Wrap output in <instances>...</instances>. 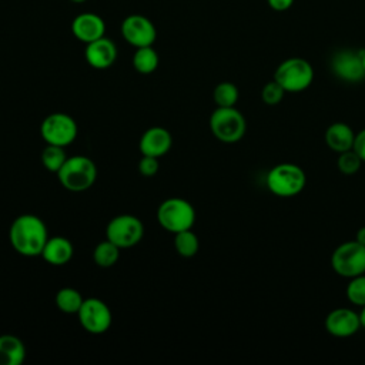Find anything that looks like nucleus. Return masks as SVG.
Here are the masks:
<instances>
[{"label": "nucleus", "instance_id": "nucleus-1", "mask_svg": "<svg viewBox=\"0 0 365 365\" xmlns=\"http://www.w3.org/2000/svg\"><path fill=\"white\" fill-rule=\"evenodd\" d=\"M9 237L14 251L24 257L41 255L48 240L46 224L40 217L33 214L19 215L11 222Z\"/></svg>", "mask_w": 365, "mask_h": 365}, {"label": "nucleus", "instance_id": "nucleus-2", "mask_svg": "<svg viewBox=\"0 0 365 365\" xmlns=\"http://www.w3.org/2000/svg\"><path fill=\"white\" fill-rule=\"evenodd\" d=\"M265 184L271 194L281 198H291L305 188L307 175L299 165L294 163H281L268 171Z\"/></svg>", "mask_w": 365, "mask_h": 365}, {"label": "nucleus", "instance_id": "nucleus-3", "mask_svg": "<svg viewBox=\"0 0 365 365\" xmlns=\"http://www.w3.org/2000/svg\"><path fill=\"white\" fill-rule=\"evenodd\" d=\"M60 184L68 191H84L90 188L97 178V167L86 155L67 157L61 168L56 173Z\"/></svg>", "mask_w": 365, "mask_h": 365}, {"label": "nucleus", "instance_id": "nucleus-4", "mask_svg": "<svg viewBox=\"0 0 365 365\" xmlns=\"http://www.w3.org/2000/svg\"><path fill=\"white\" fill-rule=\"evenodd\" d=\"M274 80L281 84L285 93H301L312 84L314 68L302 57H289L275 68Z\"/></svg>", "mask_w": 365, "mask_h": 365}, {"label": "nucleus", "instance_id": "nucleus-5", "mask_svg": "<svg viewBox=\"0 0 365 365\" xmlns=\"http://www.w3.org/2000/svg\"><path fill=\"white\" fill-rule=\"evenodd\" d=\"M210 128L217 140L232 144L244 137L247 121L235 107H217L210 117Z\"/></svg>", "mask_w": 365, "mask_h": 365}, {"label": "nucleus", "instance_id": "nucleus-6", "mask_svg": "<svg viewBox=\"0 0 365 365\" xmlns=\"http://www.w3.org/2000/svg\"><path fill=\"white\" fill-rule=\"evenodd\" d=\"M157 220L164 230L175 234L194 225L195 210L187 200L173 197L160 204Z\"/></svg>", "mask_w": 365, "mask_h": 365}, {"label": "nucleus", "instance_id": "nucleus-7", "mask_svg": "<svg viewBox=\"0 0 365 365\" xmlns=\"http://www.w3.org/2000/svg\"><path fill=\"white\" fill-rule=\"evenodd\" d=\"M331 267L342 278L365 274V245L356 240L339 244L331 255Z\"/></svg>", "mask_w": 365, "mask_h": 365}, {"label": "nucleus", "instance_id": "nucleus-8", "mask_svg": "<svg viewBox=\"0 0 365 365\" xmlns=\"http://www.w3.org/2000/svg\"><path fill=\"white\" fill-rule=\"evenodd\" d=\"M144 235V224L131 214L115 215L106 228V237L120 248H130L138 244Z\"/></svg>", "mask_w": 365, "mask_h": 365}, {"label": "nucleus", "instance_id": "nucleus-9", "mask_svg": "<svg viewBox=\"0 0 365 365\" xmlns=\"http://www.w3.org/2000/svg\"><path fill=\"white\" fill-rule=\"evenodd\" d=\"M40 133L47 144L66 147L77 137V123L68 114L53 113L43 120Z\"/></svg>", "mask_w": 365, "mask_h": 365}, {"label": "nucleus", "instance_id": "nucleus-10", "mask_svg": "<svg viewBox=\"0 0 365 365\" xmlns=\"http://www.w3.org/2000/svg\"><path fill=\"white\" fill-rule=\"evenodd\" d=\"M77 315L81 327L90 334L107 332L113 321V315L108 305L98 298L84 299Z\"/></svg>", "mask_w": 365, "mask_h": 365}, {"label": "nucleus", "instance_id": "nucleus-11", "mask_svg": "<svg viewBox=\"0 0 365 365\" xmlns=\"http://www.w3.org/2000/svg\"><path fill=\"white\" fill-rule=\"evenodd\" d=\"M123 38L133 47L153 46L157 38L154 23L143 14H130L121 21Z\"/></svg>", "mask_w": 365, "mask_h": 365}, {"label": "nucleus", "instance_id": "nucleus-12", "mask_svg": "<svg viewBox=\"0 0 365 365\" xmlns=\"http://www.w3.org/2000/svg\"><path fill=\"white\" fill-rule=\"evenodd\" d=\"M331 70L338 78L346 83H359L365 78L361 51L349 48L336 51L331 58Z\"/></svg>", "mask_w": 365, "mask_h": 365}, {"label": "nucleus", "instance_id": "nucleus-13", "mask_svg": "<svg viewBox=\"0 0 365 365\" xmlns=\"http://www.w3.org/2000/svg\"><path fill=\"white\" fill-rule=\"evenodd\" d=\"M325 329L335 338H348L358 332L361 325L359 312L351 308H335L325 317Z\"/></svg>", "mask_w": 365, "mask_h": 365}, {"label": "nucleus", "instance_id": "nucleus-14", "mask_svg": "<svg viewBox=\"0 0 365 365\" xmlns=\"http://www.w3.org/2000/svg\"><path fill=\"white\" fill-rule=\"evenodd\" d=\"M71 33L77 40L87 44L100 37H104L106 23L101 16L93 11L77 14L71 21Z\"/></svg>", "mask_w": 365, "mask_h": 365}, {"label": "nucleus", "instance_id": "nucleus-15", "mask_svg": "<svg viewBox=\"0 0 365 365\" xmlns=\"http://www.w3.org/2000/svg\"><path fill=\"white\" fill-rule=\"evenodd\" d=\"M84 57L88 66L97 70H106L111 67L117 58L115 43L108 37H100L86 44Z\"/></svg>", "mask_w": 365, "mask_h": 365}, {"label": "nucleus", "instance_id": "nucleus-16", "mask_svg": "<svg viewBox=\"0 0 365 365\" xmlns=\"http://www.w3.org/2000/svg\"><path fill=\"white\" fill-rule=\"evenodd\" d=\"M173 144V138L168 130L163 127H151L148 128L140 138V151L143 155L161 157L170 151Z\"/></svg>", "mask_w": 365, "mask_h": 365}, {"label": "nucleus", "instance_id": "nucleus-17", "mask_svg": "<svg viewBox=\"0 0 365 365\" xmlns=\"http://www.w3.org/2000/svg\"><path fill=\"white\" fill-rule=\"evenodd\" d=\"M355 134L356 133H354L351 125H348L346 123H342V121H336L327 127L324 138H325V144L328 145V148L331 151L339 154V153L352 150Z\"/></svg>", "mask_w": 365, "mask_h": 365}, {"label": "nucleus", "instance_id": "nucleus-18", "mask_svg": "<svg viewBox=\"0 0 365 365\" xmlns=\"http://www.w3.org/2000/svg\"><path fill=\"white\" fill-rule=\"evenodd\" d=\"M73 254H74V248H73V244L70 242V240L56 235V237H51L47 240L46 245L43 248L41 257L50 265L60 267V265L67 264L71 259Z\"/></svg>", "mask_w": 365, "mask_h": 365}, {"label": "nucleus", "instance_id": "nucleus-19", "mask_svg": "<svg viewBox=\"0 0 365 365\" xmlns=\"http://www.w3.org/2000/svg\"><path fill=\"white\" fill-rule=\"evenodd\" d=\"M26 358L23 341L14 335H0V365H21Z\"/></svg>", "mask_w": 365, "mask_h": 365}, {"label": "nucleus", "instance_id": "nucleus-20", "mask_svg": "<svg viewBox=\"0 0 365 365\" xmlns=\"http://www.w3.org/2000/svg\"><path fill=\"white\" fill-rule=\"evenodd\" d=\"M158 54L153 46L138 47L133 56V66L140 74H150L158 67Z\"/></svg>", "mask_w": 365, "mask_h": 365}, {"label": "nucleus", "instance_id": "nucleus-21", "mask_svg": "<svg viewBox=\"0 0 365 365\" xmlns=\"http://www.w3.org/2000/svg\"><path fill=\"white\" fill-rule=\"evenodd\" d=\"M84 302V298L81 294L70 287L61 288L56 294V305L57 308L64 314H77Z\"/></svg>", "mask_w": 365, "mask_h": 365}, {"label": "nucleus", "instance_id": "nucleus-22", "mask_svg": "<svg viewBox=\"0 0 365 365\" xmlns=\"http://www.w3.org/2000/svg\"><path fill=\"white\" fill-rule=\"evenodd\" d=\"M120 250L121 248L118 245H115L110 240H106L97 244V247L94 248L93 259L98 267H103V268L113 267L120 258Z\"/></svg>", "mask_w": 365, "mask_h": 365}, {"label": "nucleus", "instance_id": "nucleus-23", "mask_svg": "<svg viewBox=\"0 0 365 365\" xmlns=\"http://www.w3.org/2000/svg\"><path fill=\"white\" fill-rule=\"evenodd\" d=\"M174 247H175V251L181 257L190 258V257H194L198 252L200 241H198V237L190 228V230L175 232Z\"/></svg>", "mask_w": 365, "mask_h": 365}, {"label": "nucleus", "instance_id": "nucleus-24", "mask_svg": "<svg viewBox=\"0 0 365 365\" xmlns=\"http://www.w3.org/2000/svg\"><path fill=\"white\" fill-rule=\"evenodd\" d=\"M212 97L217 107H235L240 97V91L234 83L222 81L215 86Z\"/></svg>", "mask_w": 365, "mask_h": 365}, {"label": "nucleus", "instance_id": "nucleus-25", "mask_svg": "<svg viewBox=\"0 0 365 365\" xmlns=\"http://www.w3.org/2000/svg\"><path fill=\"white\" fill-rule=\"evenodd\" d=\"M63 148L64 147L54 145V144H47L46 148L41 151L40 160H41V164L44 165V168L47 171L57 173L61 168V165L67 160L66 151Z\"/></svg>", "mask_w": 365, "mask_h": 365}, {"label": "nucleus", "instance_id": "nucleus-26", "mask_svg": "<svg viewBox=\"0 0 365 365\" xmlns=\"http://www.w3.org/2000/svg\"><path fill=\"white\" fill-rule=\"evenodd\" d=\"M345 294L352 305L362 308L365 305V274L349 278Z\"/></svg>", "mask_w": 365, "mask_h": 365}, {"label": "nucleus", "instance_id": "nucleus-27", "mask_svg": "<svg viewBox=\"0 0 365 365\" xmlns=\"http://www.w3.org/2000/svg\"><path fill=\"white\" fill-rule=\"evenodd\" d=\"M361 165H362V160L355 153L354 148L338 154L336 167H338V171L341 174H344V175H354V174H356L359 171Z\"/></svg>", "mask_w": 365, "mask_h": 365}, {"label": "nucleus", "instance_id": "nucleus-28", "mask_svg": "<svg viewBox=\"0 0 365 365\" xmlns=\"http://www.w3.org/2000/svg\"><path fill=\"white\" fill-rule=\"evenodd\" d=\"M285 96V90L275 80L268 81L261 90V98L267 106H277L282 101Z\"/></svg>", "mask_w": 365, "mask_h": 365}, {"label": "nucleus", "instance_id": "nucleus-29", "mask_svg": "<svg viewBox=\"0 0 365 365\" xmlns=\"http://www.w3.org/2000/svg\"><path fill=\"white\" fill-rule=\"evenodd\" d=\"M160 168L158 160L157 157H151V155H143L141 160L138 161V171L141 175L144 177H153L157 174Z\"/></svg>", "mask_w": 365, "mask_h": 365}, {"label": "nucleus", "instance_id": "nucleus-30", "mask_svg": "<svg viewBox=\"0 0 365 365\" xmlns=\"http://www.w3.org/2000/svg\"><path fill=\"white\" fill-rule=\"evenodd\" d=\"M352 148L361 157L362 163H365V128H362L361 131H358L355 134V140H354V147Z\"/></svg>", "mask_w": 365, "mask_h": 365}, {"label": "nucleus", "instance_id": "nucleus-31", "mask_svg": "<svg viewBox=\"0 0 365 365\" xmlns=\"http://www.w3.org/2000/svg\"><path fill=\"white\" fill-rule=\"evenodd\" d=\"M295 0H267L268 6L275 10V11H285L288 9H291V6L294 4Z\"/></svg>", "mask_w": 365, "mask_h": 365}, {"label": "nucleus", "instance_id": "nucleus-32", "mask_svg": "<svg viewBox=\"0 0 365 365\" xmlns=\"http://www.w3.org/2000/svg\"><path fill=\"white\" fill-rule=\"evenodd\" d=\"M355 240L359 242V244H362V245H365V227H361L358 231H356V235H355Z\"/></svg>", "mask_w": 365, "mask_h": 365}, {"label": "nucleus", "instance_id": "nucleus-33", "mask_svg": "<svg viewBox=\"0 0 365 365\" xmlns=\"http://www.w3.org/2000/svg\"><path fill=\"white\" fill-rule=\"evenodd\" d=\"M359 318H361V325H362V328H365V305L362 307V309H361V312H359Z\"/></svg>", "mask_w": 365, "mask_h": 365}, {"label": "nucleus", "instance_id": "nucleus-34", "mask_svg": "<svg viewBox=\"0 0 365 365\" xmlns=\"http://www.w3.org/2000/svg\"><path fill=\"white\" fill-rule=\"evenodd\" d=\"M361 56H362V64H364V68H365V50H361Z\"/></svg>", "mask_w": 365, "mask_h": 365}, {"label": "nucleus", "instance_id": "nucleus-35", "mask_svg": "<svg viewBox=\"0 0 365 365\" xmlns=\"http://www.w3.org/2000/svg\"><path fill=\"white\" fill-rule=\"evenodd\" d=\"M70 1H73V3H84L87 0H70Z\"/></svg>", "mask_w": 365, "mask_h": 365}]
</instances>
